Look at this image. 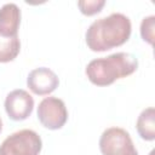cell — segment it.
<instances>
[{
	"label": "cell",
	"instance_id": "1",
	"mask_svg": "<svg viewBox=\"0 0 155 155\" xmlns=\"http://www.w3.org/2000/svg\"><path fill=\"white\" fill-rule=\"evenodd\" d=\"M132 25L130 18L120 12L96 19L87 28L85 40L93 52H104L124 45L131 36Z\"/></svg>",
	"mask_w": 155,
	"mask_h": 155
},
{
	"label": "cell",
	"instance_id": "2",
	"mask_svg": "<svg viewBox=\"0 0 155 155\" xmlns=\"http://www.w3.org/2000/svg\"><path fill=\"white\" fill-rule=\"evenodd\" d=\"M138 69V59L127 52H116L107 57L92 59L85 69L87 79L96 86H109L114 81L133 74Z\"/></svg>",
	"mask_w": 155,
	"mask_h": 155
},
{
	"label": "cell",
	"instance_id": "3",
	"mask_svg": "<svg viewBox=\"0 0 155 155\" xmlns=\"http://www.w3.org/2000/svg\"><path fill=\"white\" fill-rule=\"evenodd\" d=\"M42 149L41 137L33 130H19L4 139L0 155H39Z\"/></svg>",
	"mask_w": 155,
	"mask_h": 155
},
{
	"label": "cell",
	"instance_id": "4",
	"mask_svg": "<svg viewBox=\"0 0 155 155\" xmlns=\"http://www.w3.org/2000/svg\"><path fill=\"white\" fill-rule=\"evenodd\" d=\"M99 150L103 155H138L130 133L121 127H109L103 131Z\"/></svg>",
	"mask_w": 155,
	"mask_h": 155
},
{
	"label": "cell",
	"instance_id": "5",
	"mask_svg": "<svg viewBox=\"0 0 155 155\" xmlns=\"http://www.w3.org/2000/svg\"><path fill=\"white\" fill-rule=\"evenodd\" d=\"M38 119L40 124L48 130L62 128L68 120V110L65 103L57 97L44 98L38 107Z\"/></svg>",
	"mask_w": 155,
	"mask_h": 155
},
{
	"label": "cell",
	"instance_id": "6",
	"mask_svg": "<svg viewBox=\"0 0 155 155\" xmlns=\"http://www.w3.org/2000/svg\"><path fill=\"white\" fill-rule=\"evenodd\" d=\"M34 109V99L25 90L17 88L11 91L5 98V110L13 121L28 119Z\"/></svg>",
	"mask_w": 155,
	"mask_h": 155
},
{
	"label": "cell",
	"instance_id": "7",
	"mask_svg": "<svg viewBox=\"0 0 155 155\" xmlns=\"http://www.w3.org/2000/svg\"><path fill=\"white\" fill-rule=\"evenodd\" d=\"M58 85L59 79L57 74L46 67L33 69L27 78V86L34 94L38 96H47L52 93Z\"/></svg>",
	"mask_w": 155,
	"mask_h": 155
},
{
	"label": "cell",
	"instance_id": "8",
	"mask_svg": "<svg viewBox=\"0 0 155 155\" xmlns=\"http://www.w3.org/2000/svg\"><path fill=\"white\" fill-rule=\"evenodd\" d=\"M21 24V10L13 2H7L0 7V35L17 36Z\"/></svg>",
	"mask_w": 155,
	"mask_h": 155
},
{
	"label": "cell",
	"instance_id": "9",
	"mask_svg": "<svg viewBox=\"0 0 155 155\" xmlns=\"http://www.w3.org/2000/svg\"><path fill=\"white\" fill-rule=\"evenodd\" d=\"M136 128L142 139L148 142L155 139V109L153 107L144 109L139 114L136 122Z\"/></svg>",
	"mask_w": 155,
	"mask_h": 155
},
{
	"label": "cell",
	"instance_id": "10",
	"mask_svg": "<svg viewBox=\"0 0 155 155\" xmlns=\"http://www.w3.org/2000/svg\"><path fill=\"white\" fill-rule=\"evenodd\" d=\"M21 51V41L17 36L0 35V63L12 62Z\"/></svg>",
	"mask_w": 155,
	"mask_h": 155
},
{
	"label": "cell",
	"instance_id": "11",
	"mask_svg": "<svg viewBox=\"0 0 155 155\" xmlns=\"http://www.w3.org/2000/svg\"><path fill=\"white\" fill-rule=\"evenodd\" d=\"M154 35H155V16L151 15L143 18L140 23V36L145 42L153 45Z\"/></svg>",
	"mask_w": 155,
	"mask_h": 155
},
{
	"label": "cell",
	"instance_id": "12",
	"mask_svg": "<svg viewBox=\"0 0 155 155\" xmlns=\"http://www.w3.org/2000/svg\"><path fill=\"white\" fill-rule=\"evenodd\" d=\"M104 5H105L104 0H80L78 1L80 12L85 16H93L96 13H99L102 8L104 7Z\"/></svg>",
	"mask_w": 155,
	"mask_h": 155
},
{
	"label": "cell",
	"instance_id": "13",
	"mask_svg": "<svg viewBox=\"0 0 155 155\" xmlns=\"http://www.w3.org/2000/svg\"><path fill=\"white\" fill-rule=\"evenodd\" d=\"M1 131H2V120L0 117V133H1Z\"/></svg>",
	"mask_w": 155,
	"mask_h": 155
}]
</instances>
